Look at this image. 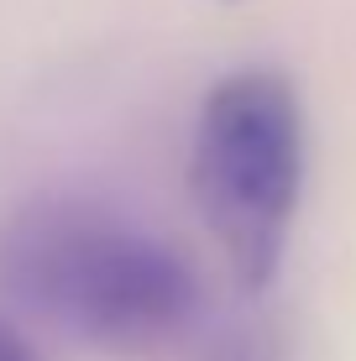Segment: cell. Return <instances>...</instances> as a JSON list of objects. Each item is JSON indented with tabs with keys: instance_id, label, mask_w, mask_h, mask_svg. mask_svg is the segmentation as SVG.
Segmentation results:
<instances>
[{
	"instance_id": "cell-3",
	"label": "cell",
	"mask_w": 356,
	"mask_h": 361,
	"mask_svg": "<svg viewBox=\"0 0 356 361\" xmlns=\"http://www.w3.org/2000/svg\"><path fill=\"white\" fill-rule=\"evenodd\" d=\"M0 361H37L32 341H27L16 325H11V319H0Z\"/></svg>"
},
{
	"instance_id": "cell-4",
	"label": "cell",
	"mask_w": 356,
	"mask_h": 361,
	"mask_svg": "<svg viewBox=\"0 0 356 361\" xmlns=\"http://www.w3.org/2000/svg\"><path fill=\"white\" fill-rule=\"evenodd\" d=\"M220 6H236V0H220Z\"/></svg>"
},
{
	"instance_id": "cell-1",
	"label": "cell",
	"mask_w": 356,
	"mask_h": 361,
	"mask_svg": "<svg viewBox=\"0 0 356 361\" xmlns=\"http://www.w3.org/2000/svg\"><path fill=\"white\" fill-rule=\"evenodd\" d=\"M0 288L90 345H163L200 314L189 257L94 199L47 194L0 226Z\"/></svg>"
},
{
	"instance_id": "cell-2",
	"label": "cell",
	"mask_w": 356,
	"mask_h": 361,
	"mask_svg": "<svg viewBox=\"0 0 356 361\" xmlns=\"http://www.w3.org/2000/svg\"><path fill=\"white\" fill-rule=\"evenodd\" d=\"M189 189L231 278L247 293H262L278 278L304 194V105L288 73L236 68L204 94Z\"/></svg>"
}]
</instances>
